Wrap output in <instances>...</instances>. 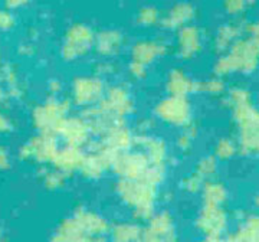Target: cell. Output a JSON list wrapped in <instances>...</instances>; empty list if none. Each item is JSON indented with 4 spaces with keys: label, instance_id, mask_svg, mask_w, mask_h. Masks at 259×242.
Returning <instances> with one entry per match:
<instances>
[{
    "label": "cell",
    "instance_id": "cell-1",
    "mask_svg": "<svg viewBox=\"0 0 259 242\" xmlns=\"http://www.w3.org/2000/svg\"><path fill=\"white\" fill-rule=\"evenodd\" d=\"M110 225L101 215L78 208L65 219L52 236V242H107Z\"/></svg>",
    "mask_w": 259,
    "mask_h": 242
},
{
    "label": "cell",
    "instance_id": "cell-2",
    "mask_svg": "<svg viewBox=\"0 0 259 242\" xmlns=\"http://www.w3.org/2000/svg\"><path fill=\"white\" fill-rule=\"evenodd\" d=\"M258 66L259 45L252 37L242 36L216 59L213 74L221 78L231 74H250Z\"/></svg>",
    "mask_w": 259,
    "mask_h": 242
},
{
    "label": "cell",
    "instance_id": "cell-3",
    "mask_svg": "<svg viewBox=\"0 0 259 242\" xmlns=\"http://www.w3.org/2000/svg\"><path fill=\"white\" fill-rule=\"evenodd\" d=\"M115 192L125 205L133 208L136 219L148 222L154 215V204L158 193L156 185L143 179H120L115 183Z\"/></svg>",
    "mask_w": 259,
    "mask_h": 242
},
{
    "label": "cell",
    "instance_id": "cell-4",
    "mask_svg": "<svg viewBox=\"0 0 259 242\" xmlns=\"http://www.w3.org/2000/svg\"><path fill=\"white\" fill-rule=\"evenodd\" d=\"M231 110L238 126V149L246 154H259V110L252 103Z\"/></svg>",
    "mask_w": 259,
    "mask_h": 242
},
{
    "label": "cell",
    "instance_id": "cell-5",
    "mask_svg": "<svg viewBox=\"0 0 259 242\" xmlns=\"http://www.w3.org/2000/svg\"><path fill=\"white\" fill-rule=\"evenodd\" d=\"M95 32L85 23H74L65 32L64 42L61 47V55L65 61L74 62L90 54L94 49Z\"/></svg>",
    "mask_w": 259,
    "mask_h": 242
},
{
    "label": "cell",
    "instance_id": "cell-6",
    "mask_svg": "<svg viewBox=\"0 0 259 242\" xmlns=\"http://www.w3.org/2000/svg\"><path fill=\"white\" fill-rule=\"evenodd\" d=\"M158 120L173 127H186L192 123V105L187 97L167 95L154 107Z\"/></svg>",
    "mask_w": 259,
    "mask_h": 242
},
{
    "label": "cell",
    "instance_id": "cell-7",
    "mask_svg": "<svg viewBox=\"0 0 259 242\" xmlns=\"http://www.w3.org/2000/svg\"><path fill=\"white\" fill-rule=\"evenodd\" d=\"M105 84L104 79L98 75H81L72 81L71 98L72 103L83 110L91 108L100 103L105 95Z\"/></svg>",
    "mask_w": 259,
    "mask_h": 242
},
{
    "label": "cell",
    "instance_id": "cell-8",
    "mask_svg": "<svg viewBox=\"0 0 259 242\" xmlns=\"http://www.w3.org/2000/svg\"><path fill=\"white\" fill-rule=\"evenodd\" d=\"M151 166L143 150H127L118 153L111 165V170L120 179H144Z\"/></svg>",
    "mask_w": 259,
    "mask_h": 242
},
{
    "label": "cell",
    "instance_id": "cell-9",
    "mask_svg": "<svg viewBox=\"0 0 259 242\" xmlns=\"http://www.w3.org/2000/svg\"><path fill=\"white\" fill-rule=\"evenodd\" d=\"M98 108L104 112H108L118 118L128 117L134 112V100L130 90L124 85H112L110 87L102 100L97 104Z\"/></svg>",
    "mask_w": 259,
    "mask_h": 242
},
{
    "label": "cell",
    "instance_id": "cell-10",
    "mask_svg": "<svg viewBox=\"0 0 259 242\" xmlns=\"http://www.w3.org/2000/svg\"><path fill=\"white\" fill-rule=\"evenodd\" d=\"M71 103L68 100H51L37 110V126L45 131V134H55L62 129L66 114L69 112Z\"/></svg>",
    "mask_w": 259,
    "mask_h": 242
},
{
    "label": "cell",
    "instance_id": "cell-11",
    "mask_svg": "<svg viewBox=\"0 0 259 242\" xmlns=\"http://www.w3.org/2000/svg\"><path fill=\"white\" fill-rule=\"evenodd\" d=\"M228 224L229 218L222 206L203 205L196 219V226L204 236H222Z\"/></svg>",
    "mask_w": 259,
    "mask_h": 242
},
{
    "label": "cell",
    "instance_id": "cell-12",
    "mask_svg": "<svg viewBox=\"0 0 259 242\" xmlns=\"http://www.w3.org/2000/svg\"><path fill=\"white\" fill-rule=\"evenodd\" d=\"M59 134L65 140L66 146H74V147H79V149L90 144L91 137L94 136L91 124L83 115L81 117L74 115V117L66 118Z\"/></svg>",
    "mask_w": 259,
    "mask_h": 242
},
{
    "label": "cell",
    "instance_id": "cell-13",
    "mask_svg": "<svg viewBox=\"0 0 259 242\" xmlns=\"http://www.w3.org/2000/svg\"><path fill=\"white\" fill-rule=\"evenodd\" d=\"M203 48L202 30L192 23L186 25L177 30L176 51L182 59H192Z\"/></svg>",
    "mask_w": 259,
    "mask_h": 242
},
{
    "label": "cell",
    "instance_id": "cell-14",
    "mask_svg": "<svg viewBox=\"0 0 259 242\" xmlns=\"http://www.w3.org/2000/svg\"><path fill=\"white\" fill-rule=\"evenodd\" d=\"M168 45L163 39H140L131 47V61H137L143 65H151L158 58L164 56Z\"/></svg>",
    "mask_w": 259,
    "mask_h": 242
},
{
    "label": "cell",
    "instance_id": "cell-15",
    "mask_svg": "<svg viewBox=\"0 0 259 242\" xmlns=\"http://www.w3.org/2000/svg\"><path fill=\"white\" fill-rule=\"evenodd\" d=\"M134 147L143 149L153 166L166 168L167 144L163 139L150 134H136Z\"/></svg>",
    "mask_w": 259,
    "mask_h": 242
},
{
    "label": "cell",
    "instance_id": "cell-16",
    "mask_svg": "<svg viewBox=\"0 0 259 242\" xmlns=\"http://www.w3.org/2000/svg\"><path fill=\"white\" fill-rule=\"evenodd\" d=\"M124 47V35L117 29H102L95 35L94 49L102 58H114Z\"/></svg>",
    "mask_w": 259,
    "mask_h": 242
},
{
    "label": "cell",
    "instance_id": "cell-17",
    "mask_svg": "<svg viewBox=\"0 0 259 242\" xmlns=\"http://www.w3.org/2000/svg\"><path fill=\"white\" fill-rule=\"evenodd\" d=\"M194 16H196V9L193 8V5L186 2L176 3L161 16L160 26L166 30H179L186 25L192 23Z\"/></svg>",
    "mask_w": 259,
    "mask_h": 242
},
{
    "label": "cell",
    "instance_id": "cell-18",
    "mask_svg": "<svg viewBox=\"0 0 259 242\" xmlns=\"http://www.w3.org/2000/svg\"><path fill=\"white\" fill-rule=\"evenodd\" d=\"M134 139L136 134H133V131L130 130L125 124H121L118 127L112 129L108 133H105L104 136L100 137V143L104 147L114 151L115 154L127 151L134 147Z\"/></svg>",
    "mask_w": 259,
    "mask_h": 242
},
{
    "label": "cell",
    "instance_id": "cell-19",
    "mask_svg": "<svg viewBox=\"0 0 259 242\" xmlns=\"http://www.w3.org/2000/svg\"><path fill=\"white\" fill-rule=\"evenodd\" d=\"M246 30H248V25L241 18L233 19L232 22L218 29L214 35V49L219 54L226 52L233 42H236L239 37L243 36Z\"/></svg>",
    "mask_w": 259,
    "mask_h": 242
},
{
    "label": "cell",
    "instance_id": "cell-20",
    "mask_svg": "<svg viewBox=\"0 0 259 242\" xmlns=\"http://www.w3.org/2000/svg\"><path fill=\"white\" fill-rule=\"evenodd\" d=\"M196 87H197V81L190 78L180 68H173L170 74L167 75L166 90L168 95L187 97L190 94L196 93Z\"/></svg>",
    "mask_w": 259,
    "mask_h": 242
},
{
    "label": "cell",
    "instance_id": "cell-21",
    "mask_svg": "<svg viewBox=\"0 0 259 242\" xmlns=\"http://www.w3.org/2000/svg\"><path fill=\"white\" fill-rule=\"evenodd\" d=\"M83 157H85V153L82 149L74 147V146H65L62 150H58L54 158V165L59 172L68 175L81 169Z\"/></svg>",
    "mask_w": 259,
    "mask_h": 242
},
{
    "label": "cell",
    "instance_id": "cell-22",
    "mask_svg": "<svg viewBox=\"0 0 259 242\" xmlns=\"http://www.w3.org/2000/svg\"><path fill=\"white\" fill-rule=\"evenodd\" d=\"M228 239L231 242H259V215H246Z\"/></svg>",
    "mask_w": 259,
    "mask_h": 242
},
{
    "label": "cell",
    "instance_id": "cell-23",
    "mask_svg": "<svg viewBox=\"0 0 259 242\" xmlns=\"http://www.w3.org/2000/svg\"><path fill=\"white\" fill-rule=\"evenodd\" d=\"M56 153H58V143L52 134H45L44 137L37 139L35 143H32L30 149L28 150V154H32L39 162H54Z\"/></svg>",
    "mask_w": 259,
    "mask_h": 242
},
{
    "label": "cell",
    "instance_id": "cell-24",
    "mask_svg": "<svg viewBox=\"0 0 259 242\" xmlns=\"http://www.w3.org/2000/svg\"><path fill=\"white\" fill-rule=\"evenodd\" d=\"M147 228L150 231H153L154 233L160 235V236L163 238V241L166 239L167 236H170L171 233L176 232L173 216L168 214V212H166V211L153 215V216L148 219Z\"/></svg>",
    "mask_w": 259,
    "mask_h": 242
},
{
    "label": "cell",
    "instance_id": "cell-25",
    "mask_svg": "<svg viewBox=\"0 0 259 242\" xmlns=\"http://www.w3.org/2000/svg\"><path fill=\"white\" fill-rule=\"evenodd\" d=\"M202 193H203L204 205H214L223 206V204L228 199V190L223 186L222 183L216 182V180H206L202 187Z\"/></svg>",
    "mask_w": 259,
    "mask_h": 242
},
{
    "label": "cell",
    "instance_id": "cell-26",
    "mask_svg": "<svg viewBox=\"0 0 259 242\" xmlns=\"http://www.w3.org/2000/svg\"><path fill=\"white\" fill-rule=\"evenodd\" d=\"M141 228L133 222H120L110 228L111 242H139Z\"/></svg>",
    "mask_w": 259,
    "mask_h": 242
},
{
    "label": "cell",
    "instance_id": "cell-27",
    "mask_svg": "<svg viewBox=\"0 0 259 242\" xmlns=\"http://www.w3.org/2000/svg\"><path fill=\"white\" fill-rule=\"evenodd\" d=\"M161 13L154 6H144L137 13V23L143 28H154L161 22Z\"/></svg>",
    "mask_w": 259,
    "mask_h": 242
},
{
    "label": "cell",
    "instance_id": "cell-28",
    "mask_svg": "<svg viewBox=\"0 0 259 242\" xmlns=\"http://www.w3.org/2000/svg\"><path fill=\"white\" fill-rule=\"evenodd\" d=\"M255 5L256 0H223V9L233 19L241 18Z\"/></svg>",
    "mask_w": 259,
    "mask_h": 242
},
{
    "label": "cell",
    "instance_id": "cell-29",
    "mask_svg": "<svg viewBox=\"0 0 259 242\" xmlns=\"http://www.w3.org/2000/svg\"><path fill=\"white\" fill-rule=\"evenodd\" d=\"M225 91H226V85L223 83V78L216 75L210 79L197 81V87H196V93L209 94V95H221Z\"/></svg>",
    "mask_w": 259,
    "mask_h": 242
},
{
    "label": "cell",
    "instance_id": "cell-30",
    "mask_svg": "<svg viewBox=\"0 0 259 242\" xmlns=\"http://www.w3.org/2000/svg\"><path fill=\"white\" fill-rule=\"evenodd\" d=\"M216 170H218V158L214 156H204L197 163V166L194 169V173L199 175L206 182V180L213 179V176L216 175Z\"/></svg>",
    "mask_w": 259,
    "mask_h": 242
},
{
    "label": "cell",
    "instance_id": "cell-31",
    "mask_svg": "<svg viewBox=\"0 0 259 242\" xmlns=\"http://www.w3.org/2000/svg\"><path fill=\"white\" fill-rule=\"evenodd\" d=\"M238 143H235L233 140L228 139H221L216 143V147H214V157L218 160H229L232 158L236 151H238Z\"/></svg>",
    "mask_w": 259,
    "mask_h": 242
},
{
    "label": "cell",
    "instance_id": "cell-32",
    "mask_svg": "<svg viewBox=\"0 0 259 242\" xmlns=\"http://www.w3.org/2000/svg\"><path fill=\"white\" fill-rule=\"evenodd\" d=\"M248 103H252V97L248 90H245L242 87H235L228 91V104L231 108Z\"/></svg>",
    "mask_w": 259,
    "mask_h": 242
},
{
    "label": "cell",
    "instance_id": "cell-33",
    "mask_svg": "<svg viewBox=\"0 0 259 242\" xmlns=\"http://www.w3.org/2000/svg\"><path fill=\"white\" fill-rule=\"evenodd\" d=\"M194 136H196V127L190 123L189 126L183 127V131L180 133V136L177 139V147L182 151H189L192 149Z\"/></svg>",
    "mask_w": 259,
    "mask_h": 242
},
{
    "label": "cell",
    "instance_id": "cell-34",
    "mask_svg": "<svg viewBox=\"0 0 259 242\" xmlns=\"http://www.w3.org/2000/svg\"><path fill=\"white\" fill-rule=\"evenodd\" d=\"M65 179H66V175L59 172L58 169L52 170V172H48L47 176H45V185L51 189H58V187L64 186Z\"/></svg>",
    "mask_w": 259,
    "mask_h": 242
},
{
    "label": "cell",
    "instance_id": "cell-35",
    "mask_svg": "<svg viewBox=\"0 0 259 242\" xmlns=\"http://www.w3.org/2000/svg\"><path fill=\"white\" fill-rule=\"evenodd\" d=\"M204 180L202 177L199 176V175H196V173H192L190 176L185 177V180H183V187H185L187 192H190V193H197L199 190H202V187H203Z\"/></svg>",
    "mask_w": 259,
    "mask_h": 242
},
{
    "label": "cell",
    "instance_id": "cell-36",
    "mask_svg": "<svg viewBox=\"0 0 259 242\" xmlns=\"http://www.w3.org/2000/svg\"><path fill=\"white\" fill-rule=\"evenodd\" d=\"M128 74L134 79H144L147 76V66L140 64L137 61H131L128 64Z\"/></svg>",
    "mask_w": 259,
    "mask_h": 242
},
{
    "label": "cell",
    "instance_id": "cell-37",
    "mask_svg": "<svg viewBox=\"0 0 259 242\" xmlns=\"http://www.w3.org/2000/svg\"><path fill=\"white\" fill-rule=\"evenodd\" d=\"M139 242H164V241H163V238H161L160 235L154 233L153 231H150L148 228H144V229L141 231Z\"/></svg>",
    "mask_w": 259,
    "mask_h": 242
},
{
    "label": "cell",
    "instance_id": "cell-38",
    "mask_svg": "<svg viewBox=\"0 0 259 242\" xmlns=\"http://www.w3.org/2000/svg\"><path fill=\"white\" fill-rule=\"evenodd\" d=\"M115 71V65L111 61H102L97 65V75L102 76V75H110Z\"/></svg>",
    "mask_w": 259,
    "mask_h": 242
},
{
    "label": "cell",
    "instance_id": "cell-39",
    "mask_svg": "<svg viewBox=\"0 0 259 242\" xmlns=\"http://www.w3.org/2000/svg\"><path fill=\"white\" fill-rule=\"evenodd\" d=\"M13 16L8 12H0V29H9L13 26Z\"/></svg>",
    "mask_w": 259,
    "mask_h": 242
},
{
    "label": "cell",
    "instance_id": "cell-40",
    "mask_svg": "<svg viewBox=\"0 0 259 242\" xmlns=\"http://www.w3.org/2000/svg\"><path fill=\"white\" fill-rule=\"evenodd\" d=\"M246 33H248L249 37H252V39L259 45V19L258 20H255L253 23H249V25H248Z\"/></svg>",
    "mask_w": 259,
    "mask_h": 242
},
{
    "label": "cell",
    "instance_id": "cell-41",
    "mask_svg": "<svg viewBox=\"0 0 259 242\" xmlns=\"http://www.w3.org/2000/svg\"><path fill=\"white\" fill-rule=\"evenodd\" d=\"M29 2L30 0H8V6L10 9H16V8H20V6H25Z\"/></svg>",
    "mask_w": 259,
    "mask_h": 242
},
{
    "label": "cell",
    "instance_id": "cell-42",
    "mask_svg": "<svg viewBox=\"0 0 259 242\" xmlns=\"http://www.w3.org/2000/svg\"><path fill=\"white\" fill-rule=\"evenodd\" d=\"M200 242H231L229 239H225L222 236H204Z\"/></svg>",
    "mask_w": 259,
    "mask_h": 242
},
{
    "label": "cell",
    "instance_id": "cell-43",
    "mask_svg": "<svg viewBox=\"0 0 259 242\" xmlns=\"http://www.w3.org/2000/svg\"><path fill=\"white\" fill-rule=\"evenodd\" d=\"M255 204H256V206H258V208H259V195L256 196V197H255Z\"/></svg>",
    "mask_w": 259,
    "mask_h": 242
}]
</instances>
